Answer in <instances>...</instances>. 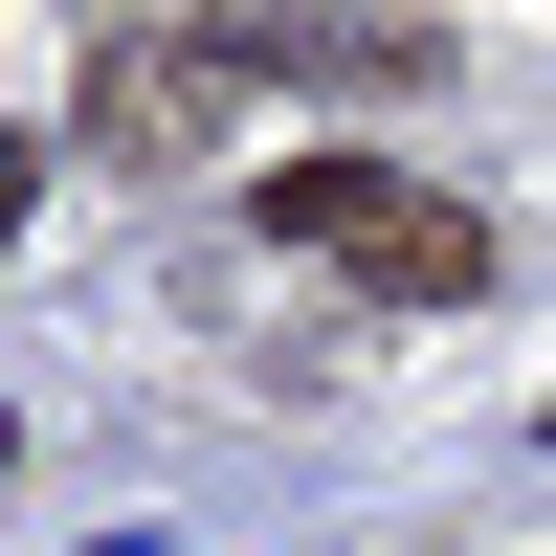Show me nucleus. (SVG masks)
I'll return each instance as SVG.
<instances>
[{
	"label": "nucleus",
	"mask_w": 556,
	"mask_h": 556,
	"mask_svg": "<svg viewBox=\"0 0 556 556\" xmlns=\"http://www.w3.org/2000/svg\"><path fill=\"white\" fill-rule=\"evenodd\" d=\"M267 267H334V290H379V312H468L490 223L445 201V178H401V156H290L267 178Z\"/></svg>",
	"instance_id": "obj_1"
},
{
	"label": "nucleus",
	"mask_w": 556,
	"mask_h": 556,
	"mask_svg": "<svg viewBox=\"0 0 556 556\" xmlns=\"http://www.w3.org/2000/svg\"><path fill=\"white\" fill-rule=\"evenodd\" d=\"M245 89H267V23H89L67 134H89V156H134V178H178V156H223Z\"/></svg>",
	"instance_id": "obj_2"
},
{
	"label": "nucleus",
	"mask_w": 556,
	"mask_h": 556,
	"mask_svg": "<svg viewBox=\"0 0 556 556\" xmlns=\"http://www.w3.org/2000/svg\"><path fill=\"white\" fill-rule=\"evenodd\" d=\"M23 201H45V134H0V245H23Z\"/></svg>",
	"instance_id": "obj_3"
},
{
	"label": "nucleus",
	"mask_w": 556,
	"mask_h": 556,
	"mask_svg": "<svg viewBox=\"0 0 556 556\" xmlns=\"http://www.w3.org/2000/svg\"><path fill=\"white\" fill-rule=\"evenodd\" d=\"M0 468H23V401H0Z\"/></svg>",
	"instance_id": "obj_4"
},
{
	"label": "nucleus",
	"mask_w": 556,
	"mask_h": 556,
	"mask_svg": "<svg viewBox=\"0 0 556 556\" xmlns=\"http://www.w3.org/2000/svg\"><path fill=\"white\" fill-rule=\"evenodd\" d=\"M534 445H556V401H534Z\"/></svg>",
	"instance_id": "obj_5"
}]
</instances>
